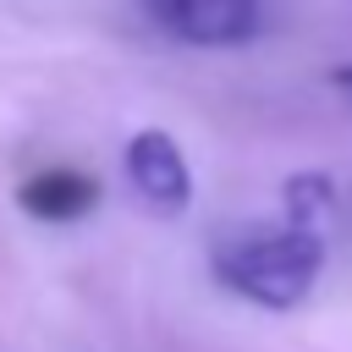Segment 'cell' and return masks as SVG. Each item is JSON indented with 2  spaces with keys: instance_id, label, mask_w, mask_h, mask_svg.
Returning a JSON list of instances; mask_svg holds the SVG:
<instances>
[{
  "instance_id": "6da1fadb",
  "label": "cell",
  "mask_w": 352,
  "mask_h": 352,
  "mask_svg": "<svg viewBox=\"0 0 352 352\" xmlns=\"http://www.w3.org/2000/svg\"><path fill=\"white\" fill-rule=\"evenodd\" d=\"M324 270V236L319 226H280V231H253V236H236L214 253V280L258 308H297L314 280Z\"/></svg>"
},
{
  "instance_id": "7a4b0ae2",
  "label": "cell",
  "mask_w": 352,
  "mask_h": 352,
  "mask_svg": "<svg viewBox=\"0 0 352 352\" xmlns=\"http://www.w3.org/2000/svg\"><path fill=\"white\" fill-rule=\"evenodd\" d=\"M121 165H126L132 192H138L154 214H182V209L192 204V170H187V154H182V143H176L170 132H160V126L132 132Z\"/></svg>"
},
{
  "instance_id": "3957f363",
  "label": "cell",
  "mask_w": 352,
  "mask_h": 352,
  "mask_svg": "<svg viewBox=\"0 0 352 352\" xmlns=\"http://www.w3.org/2000/svg\"><path fill=\"white\" fill-rule=\"evenodd\" d=\"M148 16L182 44H242L258 28V0H143Z\"/></svg>"
},
{
  "instance_id": "277c9868",
  "label": "cell",
  "mask_w": 352,
  "mask_h": 352,
  "mask_svg": "<svg viewBox=\"0 0 352 352\" xmlns=\"http://www.w3.org/2000/svg\"><path fill=\"white\" fill-rule=\"evenodd\" d=\"M16 204L33 214V220H82L94 204H99V182L88 170H72V165H50L38 176H28L16 187Z\"/></svg>"
},
{
  "instance_id": "5b68a950",
  "label": "cell",
  "mask_w": 352,
  "mask_h": 352,
  "mask_svg": "<svg viewBox=\"0 0 352 352\" xmlns=\"http://www.w3.org/2000/svg\"><path fill=\"white\" fill-rule=\"evenodd\" d=\"M330 198H336V187H330L324 170H297V176H286V220H292V226H319V220L330 214Z\"/></svg>"
},
{
  "instance_id": "8992f818",
  "label": "cell",
  "mask_w": 352,
  "mask_h": 352,
  "mask_svg": "<svg viewBox=\"0 0 352 352\" xmlns=\"http://www.w3.org/2000/svg\"><path fill=\"white\" fill-rule=\"evenodd\" d=\"M330 82H336L341 94H352V60H346V66H336V72H330Z\"/></svg>"
}]
</instances>
